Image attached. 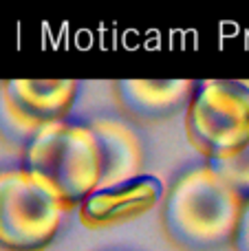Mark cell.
I'll return each instance as SVG.
<instances>
[{
  "label": "cell",
  "mask_w": 249,
  "mask_h": 251,
  "mask_svg": "<svg viewBox=\"0 0 249 251\" xmlns=\"http://www.w3.org/2000/svg\"><path fill=\"white\" fill-rule=\"evenodd\" d=\"M245 201L210 168L183 172L163 201L166 236L183 251H216L232 245Z\"/></svg>",
  "instance_id": "1"
},
{
  "label": "cell",
  "mask_w": 249,
  "mask_h": 251,
  "mask_svg": "<svg viewBox=\"0 0 249 251\" xmlns=\"http://www.w3.org/2000/svg\"><path fill=\"white\" fill-rule=\"evenodd\" d=\"M194 88V79H119L115 97L130 119L159 124L188 108Z\"/></svg>",
  "instance_id": "7"
},
{
  "label": "cell",
  "mask_w": 249,
  "mask_h": 251,
  "mask_svg": "<svg viewBox=\"0 0 249 251\" xmlns=\"http://www.w3.org/2000/svg\"><path fill=\"white\" fill-rule=\"evenodd\" d=\"M185 132L207 161L238 154L249 143V79L197 82L185 108Z\"/></svg>",
  "instance_id": "3"
},
{
  "label": "cell",
  "mask_w": 249,
  "mask_h": 251,
  "mask_svg": "<svg viewBox=\"0 0 249 251\" xmlns=\"http://www.w3.org/2000/svg\"><path fill=\"white\" fill-rule=\"evenodd\" d=\"M22 170L40 176L53 192L66 214L77 209L101 176L97 139L88 126L55 122L49 124L22 150Z\"/></svg>",
  "instance_id": "2"
},
{
  "label": "cell",
  "mask_w": 249,
  "mask_h": 251,
  "mask_svg": "<svg viewBox=\"0 0 249 251\" xmlns=\"http://www.w3.org/2000/svg\"><path fill=\"white\" fill-rule=\"evenodd\" d=\"M86 126L95 134L101 159V176L97 190H110L141 176L144 146L130 126L119 119H95Z\"/></svg>",
  "instance_id": "8"
},
{
  "label": "cell",
  "mask_w": 249,
  "mask_h": 251,
  "mask_svg": "<svg viewBox=\"0 0 249 251\" xmlns=\"http://www.w3.org/2000/svg\"><path fill=\"white\" fill-rule=\"evenodd\" d=\"M234 251H249V201L243 203L241 216H238V225L232 238Z\"/></svg>",
  "instance_id": "10"
},
{
  "label": "cell",
  "mask_w": 249,
  "mask_h": 251,
  "mask_svg": "<svg viewBox=\"0 0 249 251\" xmlns=\"http://www.w3.org/2000/svg\"><path fill=\"white\" fill-rule=\"evenodd\" d=\"M212 170L241 196L243 201H249V143L238 154L223 161H207Z\"/></svg>",
  "instance_id": "9"
},
{
  "label": "cell",
  "mask_w": 249,
  "mask_h": 251,
  "mask_svg": "<svg viewBox=\"0 0 249 251\" xmlns=\"http://www.w3.org/2000/svg\"><path fill=\"white\" fill-rule=\"evenodd\" d=\"M64 205L40 176L0 172V251H44L64 221Z\"/></svg>",
  "instance_id": "4"
},
{
  "label": "cell",
  "mask_w": 249,
  "mask_h": 251,
  "mask_svg": "<svg viewBox=\"0 0 249 251\" xmlns=\"http://www.w3.org/2000/svg\"><path fill=\"white\" fill-rule=\"evenodd\" d=\"M75 79H7L0 82V139L25 150L49 124L64 122L77 97Z\"/></svg>",
  "instance_id": "5"
},
{
  "label": "cell",
  "mask_w": 249,
  "mask_h": 251,
  "mask_svg": "<svg viewBox=\"0 0 249 251\" xmlns=\"http://www.w3.org/2000/svg\"><path fill=\"white\" fill-rule=\"evenodd\" d=\"M161 181L139 176L130 183L97 190L77 207V216L88 229H108L152 212L161 201Z\"/></svg>",
  "instance_id": "6"
}]
</instances>
